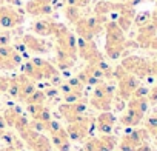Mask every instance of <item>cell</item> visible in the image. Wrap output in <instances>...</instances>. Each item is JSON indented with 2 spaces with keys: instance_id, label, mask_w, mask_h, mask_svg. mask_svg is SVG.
I'll use <instances>...</instances> for the list:
<instances>
[{
  "instance_id": "cell-8",
  "label": "cell",
  "mask_w": 157,
  "mask_h": 151,
  "mask_svg": "<svg viewBox=\"0 0 157 151\" xmlns=\"http://www.w3.org/2000/svg\"><path fill=\"white\" fill-rule=\"evenodd\" d=\"M46 130L51 136V140L52 143L56 145V148L59 151H69L71 148V140L68 137V133L66 130L57 122V120H49L46 123Z\"/></svg>"
},
{
  "instance_id": "cell-28",
  "label": "cell",
  "mask_w": 157,
  "mask_h": 151,
  "mask_svg": "<svg viewBox=\"0 0 157 151\" xmlns=\"http://www.w3.org/2000/svg\"><path fill=\"white\" fill-rule=\"evenodd\" d=\"M8 85H10V79L8 77H2V76H0V94L8 91Z\"/></svg>"
},
{
  "instance_id": "cell-21",
  "label": "cell",
  "mask_w": 157,
  "mask_h": 151,
  "mask_svg": "<svg viewBox=\"0 0 157 151\" xmlns=\"http://www.w3.org/2000/svg\"><path fill=\"white\" fill-rule=\"evenodd\" d=\"M116 11V3L109 2V0H100L99 3H96L94 6V14L96 16H103L106 17V14Z\"/></svg>"
},
{
  "instance_id": "cell-6",
  "label": "cell",
  "mask_w": 157,
  "mask_h": 151,
  "mask_svg": "<svg viewBox=\"0 0 157 151\" xmlns=\"http://www.w3.org/2000/svg\"><path fill=\"white\" fill-rule=\"evenodd\" d=\"M19 133H20V137L26 142V145L33 151H52V146H51L48 137H45L39 131H34L31 126H28Z\"/></svg>"
},
{
  "instance_id": "cell-5",
  "label": "cell",
  "mask_w": 157,
  "mask_h": 151,
  "mask_svg": "<svg viewBox=\"0 0 157 151\" xmlns=\"http://www.w3.org/2000/svg\"><path fill=\"white\" fill-rule=\"evenodd\" d=\"M126 72L136 76L137 79H146V77H151V62H148L146 59L143 57H139V56H129L126 57L122 65H120Z\"/></svg>"
},
{
  "instance_id": "cell-14",
  "label": "cell",
  "mask_w": 157,
  "mask_h": 151,
  "mask_svg": "<svg viewBox=\"0 0 157 151\" xmlns=\"http://www.w3.org/2000/svg\"><path fill=\"white\" fill-rule=\"evenodd\" d=\"M22 42H23L25 48H28L29 51H33L36 54H45V52L49 51V43L45 42L43 39H40V37L26 34V36H23Z\"/></svg>"
},
{
  "instance_id": "cell-18",
  "label": "cell",
  "mask_w": 157,
  "mask_h": 151,
  "mask_svg": "<svg viewBox=\"0 0 157 151\" xmlns=\"http://www.w3.org/2000/svg\"><path fill=\"white\" fill-rule=\"evenodd\" d=\"M154 36H157V29L155 26L149 22L143 26L139 28V34H137V43L143 48H148L149 46V42L154 39Z\"/></svg>"
},
{
  "instance_id": "cell-25",
  "label": "cell",
  "mask_w": 157,
  "mask_h": 151,
  "mask_svg": "<svg viewBox=\"0 0 157 151\" xmlns=\"http://www.w3.org/2000/svg\"><path fill=\"white\" fill-rule=\"evenodd\" d=\"M149 22H151V13H140V14H136V17H134V23L139 28L149 23Z\"/></svg>"
},
{
  "instance_id": "cell-7",
  "label": "cell",
  "mask_w": 157,
  "mask_h": 151,
  "mask_svg": "<svg viewBox=\"0 0 157 151\" xmlns=\"http://www.w3.org/2000/svg\"><path fill=\"white\" fill-rule=\"evenodd\" d=\"M91 125H93V119L86 117L85 114L82 117H78L77 120H74V122H69V125L66 128L69 140H72V142H82V140H85L86 136L90 134Z\"/></svg>"
},
{
  "instance_id": "cell-27",
  "label": "cell",
  "mask_w": 157,
  "mask_h": 151,
  "mask_svg": "<svg viewBox=\"0 0 157 151\" xmlns=\"http://www.w3.org/2000/svg\"><path fill=\"white\" fill-rule=\"evenodd\" d=\"M11 42L10 33H0V46H8Z\"/></svg>"
},
{
  "instance_id": "cell-13",
  "label": "cell",
  "mask_w": 157,
  "mask_h": 151,
  "mask_svg": "<svg viewBox=\"0 0 157 151\" xmlns=\"http://www.w3.org/2000/svg\"><path fill=\"white\" fill-rule=\"evenodd\" d=\"M23 22V16L11 6H0V25L3 28H14Z\"/></svg>"
},
{
  "instance_id": "cell-11",
  "label": "cell",
  "mask_w": 157,
  "mask_h": 151,
  "mask_svg": "<svg viewBox=\"0 0 157 151\" xmlns=\"http://www.w3.org/2000/svg\"><path fill=\"white\" fill-rule=\"evenodd\" d=\"M22 63V56L13 46H0V69H14Z\"/></svg>"
},
{
  "instance_id": "cell-12",
  "label": "cell",
  "mask_w": 157,
  "mask_h": 151,
  "mask_svg": "<svg viewBox=\"0 0 157 151\" xmlns=\"http://www.w3.org/2000/svg\"><path fill=\"white\" fill-rule=\"evenodd\" d=\"M85 110H86V102L83 99L77 100V102H72V103H63V105L59 106L60 114L68 122H74L78 117H82L85 114Z\"/></svg>"
},
{
  "instance_id": "cell-19",
  "label": "cell",
  "mask_w": 157,
  "mask_h": 151,
  "mask_svg": "<svg viewBox=\"0 0 157 151\" xmlns=\"http://www.w3.org/2000/svg\"><path fill=\"white\" fill-rule=\"evenodd\" d=\"M56 23L57 22L42 19V20H37V22L33 23V31L36 34H39V36H52L54 29H56Z\"/></svg>"
},
{
  "instance_id": "cell-3",
  "label": "cell",
  "mask_w": 157,
  "mask_h": 151,
  "mask_svg": "<svg viewBox=\"0 0 157 151\" xmlns=\"http://www.w3.org/2000/svg\"><path fill=\"white\" fill-rule=\"evenodd\" d=\"M106 17L103 16H94V17H82L80 20H78L75 23V31L77 34L80 36V39L83 40H93L94 36H97L105 23H106Z\"/></svg>"
},
{
  "instance_id": "cell-10",
  "label": "cell",
  "mask_w": 157,
  "mask_h": 151,
  "mask_svg": "<svg viewBox=\"0 0 157 151\" xmlns=\"http://www.w3.org/2000/svg\"><path fill=\"white\" fill-rule=\"evenodd\" d=\"M77 54H80L88 63L94 65L100 60H103L102 54L99 52L96 43L93 40H83V39H78L77 42Z\"/></svg>"
},
{
  "instance_id": "cell-22",
  "label": "cell",
  "mask_w": 157,
  "mask_h": 151,
  "mask_svg": "<svg viewBox=\"0 0 157 151\" xmlns=\"http://www.w3.org/2000/svg\"><path fill=\"white\" fill-rule=\"evenodd\" d=\"M65 17L75 25L83 16H82V13H80V8H77V6H68V5H66V8H65Z\"/></svg>"
},
{
  "instance_id": "cell-4",
  "label": "cell",
  "mask_w": 157,
  "mask_h": 151,
  "mask_svg": "<svg viewBox=\"0 0 157 151\" xmlns=\"http://www.w3.org/2000/svg\"><path fill=\"white\" fill-rule=\"evenodd\" d=\"M114 91H116L114 87H111L105 82H99L94 90V94L91 97V105L96 110L109 111V108L113 106V102H114Z\"/></svg>"
},
{
  "instance_id": "cell-30",
  "label": "cell",
  "mask_w": 157,
  "mask_h": 151,
  "mask_svg": "<svg viewBox=\"0 0 157 151\" xmlns=\"http://www.w3.org/2000/svg\"><path fill=\"white\" fill-rule=\"evenodd\" d=\"M151 76L152 77H157V59L154 62H151Z\"/></svg>"
},
{
  "instance_id": "cell-16",
  "label": "cell",
  "mask_w": 157,
  "mask_h": 151,
  "mask_svg": "<svg viewBox=\"0 0 157 151\" xmlns=\"http://www.w3.org/2000/svg\"><path fill=\"white\" fill-rule=\"evenodd\" d=\"M114 125H116V116L109 111H102V114H99L96 119V128L102 134H111Z\"/></svg>"
},
{
  "instance_id": "cell-20",
  "label": "cell",
  "mask_w": 157,
  "mask_h": 151,
  "mask_svg": "<svg viewBox=\"0 0 157 151\" xmlns=\"http://www.w3.org/2000/svg\"><path fill=\"white\" fill-rule=\"evenodd\" d=\"M116 145H117V139L113 134H102L100 137H96L97 151H113Z\"/></svg>"
},
{
  "instance_id": "cell-1",
  "label": "cell",
  "mask_w": 157,
  "mask_h": 151,
  "mask_svg": "<svg viewBox=\"0 0 157 151\" xmlns=\"http://www.w3.org/2000/svg\"><path fill=\"white\" fill-rule=\"evenodd\" d=\"M106 29V54L109 59H119L125 48H126V39H125V31L116 23V22H106L105 23Z\"/></svg>"
},
{
  "instance_id": "cell-31",
  "label": "cell",
  "mask_w": 157,
  "mask_h": 151,
  "mask_svg": "<svg viewBox=\"0 0 157 151\" xmlns=\"http://www.w3.org/2000/svg\"><path fill=\"white\" fill-rule=\"evenodd\" d=\"M151 23L155 26V29H157V11H154V13H151Z\"/></svg>"
},
{
  "instance_id": "cell-9",
  "label": "cell",
  "mask_w": 157,
  "mask_h": 151,
  "mask_svg": "<svg viewBox=\"0 0 157 151\" xmlns=\"http://www.w3.org/2000/svg\"><path fill=\"white\" fill-rule=\"evenodd\" d=\"M148 137L149 133L146 130H131L122 137L119 148L120 151H136L142 143L148 142Z\"/></svg>"
},
{
  "instance_id": "cell-2",
  "label": "cell",
  "mask_w": 157,
  "mask_h": 151,
  "mask_svg": "<svg viewBox=\"0 0 157 151\" xmlns=\"http://www.w3.org/2000/svg\"><path fill=\"white\" fill-rule=\"evenodd\" d=\"M23 74L31 80H49L59 76V71L43 59H33L23 65Z\"/></svg>"
},
{
  "instance_id": "cell-24",
  "label": "cell",
  "mask_w": 157,
  "mask_h": 151,
  "mask_svg": "<svg viewBox=\"0 0 157 151\" xmlns=\"http://www.w3.org/2000/svg\"><path fill=\"white\" fill-rule=\"evenodd\" d=\"M20 114H22V113H20L17 108H8L2 117H3V120H5V123H6L8 126H14V123H16V120H17V117H19Z\"/></svg>"
},
{
  "instance_id": "cell-23",
  "label": "cell",
  "mask_w": 157,
  "mask_h": 151,
  "mask_svg": "<svg viewBox=\"0 0 157 151\" xmlns=\"http://www.w3.org/2000/svg\"><path fill=\"white\" fill-rule=\"evenodd\" d=\"M45 100H46V96H45V91H40V90H36L26 100H25V103H28V105H43L45 103Z\"/></svg>"
},
{
  "instance_id": "cell-17",
  "label": "cell",
  "mask_w": 157,
  "mask_h": 151,
  "mask_svg": "<svg viewBox=\"0 0 157 151\" xmlns=\"http://www.w3.org/2000/svg\"><path fill=\"white\" fill-rule=\"evenodd\" d=\"M143 116H145V113H142V111H139V110H136V108H132V106H126V111H125L123 116L120 117V123H122L123 126H128V128L137 126V125L142 122Z\"/></svg>"
},
{
  "instance_id": "cell-15",
  "label": "cell",
  "mask_w": 157,
  "mask_h": 151,
  "mask_svg": "<svg viewBox=\"0 0 157 151\" xmlns=\"http://www.w3.org/2000/svg\"><path fill=\"white\" fill-rule=\"evenodd\" d=\"M51 11V0H29L26 3V13L31 16H46Z\"/></svg>"
},
{
  "instance_id": "cell-29",
  "label": "cell",
  "mask_w": 157,
  "mask_h": 151,
  "mask_svg": "<svg viewBox=\"0 0 157 151\" xmlns=\"http://www.w3.org/2000/svg\"><path fill=\"white\" fill-rule=\"evenodd\" d=\"M136 151H154V149L151 148V145H149L148 142H145V143H142V145H140Z\"/></svg>"
},
{
  "instance_id": "cell-26",
  "label": "cell",
  "mask_w": 157,
  "mask_h": 151,
  "mask_svg": "<svg viewBox=\"0 0 157 151\" xmlns=\"http://www.w3.org/2000/svg\"><path fill=\"white\" fill-rule=\"evenodd\" d=\"M91 0H66V5L68 6H77V8H83L86 6Z\"/></svg>"
}]
</instances>
